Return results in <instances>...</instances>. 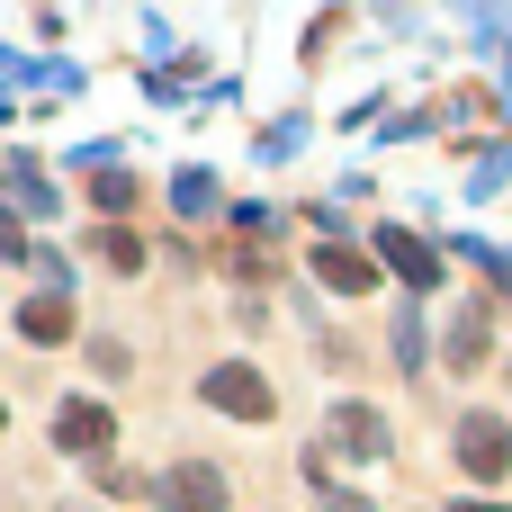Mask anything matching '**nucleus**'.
Segmentation results:
<instances>
[{"instance_id":"1","label":"nucleus","mask_w":512,"mask_h":512,"mask_svg":"<svg viewBox=\"0 0 512 512\" xmlns=\"http://www.w3.org/2000/svg\"><path fill=\"white\" fill-rule=\"evenodd\" d=\"M108 441H117V414H108L99 396H63V405H54V450H72V459H108Z\"/></svg>"},{"instance_id":"2","label":"nucleus","mask_w":512,"mask_h":512,"mask_svg":"<svg viewBox=\"0 0 512 512\" xmlns=\"http://www.w3.org/2000/svg\"><path fill=\"white\" fill-rule=\"evenodd\" d=\"M369 252H378L405 288H441V252H432L414 225H378V234H369Z\"/></svg>"},{"instance_id":"3","label":"nucleus","mask_w":512,"mask_h":512,"mask_svg":"<svg viewBox=\"0 0 512 512\" xmlns=\"http://www.w3.org/2000/svg\"><path fill=\"white\" fill-rule=\"evenodd\" d=\"M153 504H162V512H225V477L198 468V459H180V468L153 477Z\"/></svg>"},{"instance_id":"4","label":"nucleus","mask_w":512,"mask_h":512,"mask_svg":"<svg viewBox=\"0 0 512 512\" xmlns=\"http://www.w3.org/2000/svg\"><path fill=\"white\" fill-rule=\"evenodd\" d=\"M459 468H468V477H504L512 468V423L504 414H468V423H459Z\"/></svg>"},{"instance_id":"5","label":"nucleus","mask_w":512,"mask_h":512,"mask_svg":"<svg viewBox=\"0 0 512 512\" xmlns=\"http://www.w3.org/2000/svg\"><path fill=\"white\" fill-rule=\"evenodd\" d=\"M207 405L234 414V423H261V414H270V387H261V369L234 360V369H207Z\"/></svg>"},{"instance_id":"6","label":"nucleus","mask_w":512,"mask_h":512,"mask_svg":"<svg viewBox=\"0 0 512 512\" xmlns=\"http://www.w3.org/2000/svg\"><path fill=\"white\" fill-rule=\"evenodd\" d=\"M315 279L342 288V297H369V288H378V261L351 252V243H315Z\"/></svg>"},{"instance_id":"7","label":"nucleus","mask_w":512,"mask_h":512,"mask_svg":"<svg viewBox=\"0 0 512 512\" xmlns=\"http://www.w3.org/2000/svg\"><path fill=\"white\" fill-rule=\"evenodd\" d=\"M18 333H27V342H63V333H72V288L27 297V306H18Z\"/></svg>"},{"instance_id":"8","label":"nucleus","mask_w":512,"mask_h":512,"mask_svg":"<svg viewBox=\"0 0 512 512\" xmlns=\"http://www.w3.org/2000/svg\"><path fill=\"white\" fill-rule=\"evenodd\" d=\"M333 450H351V459H378V450H387V423H378L369 405H333Z\"/></svg>"},{"instance_id":"9","label":"nucleus","mask_w":512,"mask_h":512,"mask_svg":"<svg viewBox=\"0 0 512 512\" xmlns=\"http://www.w3.org/2000/svg\"><path fill=\"white\" fill-rule=\"evenodd\" d=\"M477 360H486V306H468L450 324V369H477Z\"/></svg>"},{"instance_id":"10","label":"nucleus","mask_w":512,"mask_h":512,"mask_svg":"<svg viewBox=\"0 0 512 512\" xmlns=\"http://www.w3.org/2000/svg\"><path fill=\"white\" fill-rule=\"evenodd\" d=\"M171 207L180 216H216V171H180L171 180Z\"/></svg>"},{"instance_id":"11","label":"nucleus","mask_w":512,"mask_h":512,"mask_svg":"<svg viewBox=\"0 0 512 512\" xmlns=\"http://www.w3.org/2000/svg\"><path fill=\"white\" fill-rule=\"evenodd\" d=\"M90 252H99L108 270H135V261H144V243H135L126 225H99V234H90Z\"/></svg>"},{"instance_id":"12","label":"nucleus","mask_w":512,"mask_h":512,"mask_svg":"<svg viewBox=\"0 0 512 512\" xmlns=\"http://www.w3.org/2000/svg\"><path fill=\"white\" fill-rule=\"evenodd\" d=\"M90 198H99L108 216H126V207H135V180H126V171H99V180H90Z\"/></svg>"},{"instance_id":"13","label":"nucleus","mask_w":512,"mask_h":512,"mask_svg":"<svg viewBox=\"0 0 512 512\" xmlns=\"http://www.w3.org/2000/svg\"><path fill=\"white\" fill-rule=\"evenodd\" d=\"M0 261H27V234H18V216L0 207Z\"/></svg>"},{"instance_id":"14","label":"nucleus","mask_w":512,"mask_h":512,"mask_svg":"<svg viewBox=\"0 0 512 512\" xmlns=\"http://www.w3.org/2000/svg\"><path fill=\"white\" fill-rule=\"evenodd\" d=\"M315 495H324V504H333V512H369V504H360V495H342V486H315Z\"/></svg>"},{"instance_id":"15","label":"nucleus","mask_w":512,"mask_h":512,"mask_svg":"<svg viewBox=\"0 0 512 512\" xmlns=\"http://www.w3.org/2000/svg\"><path fill=\"white\" fill-rule=\"evenodd\" d=\"M450 512H512V504H450Z\"/></svg>"},{"instance_id":"16","label":"nucleus","mask_w":512,"mask_h":512,"mask_svg":"<svg viewBox=\"0 0 512 512\" xmlns=\"http://www.w3.org/2000/svg\"><path fill=\"white\" fill-rule=\"evenodd\" d=\"M0 423H9V414H0Z\"/></svg>"}]
</instances>
